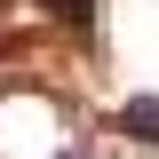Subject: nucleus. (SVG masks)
<instances>
[{
  "mask_svg": "<svg viewBox=\"0 0 159 159\" xmlns=\"http://www.w3.org/2000/svg\"><path fill=\"white\" fill-rule=\"evenodd\" d=\"M119 127H127L135 143H159V96H135L127 111H119Z\"/></svg>",
  "mask_w": 159,
  "mask_h": 159,
  "instance_id": "nucleus-1",
  "label": "nucleus"
},
{
  "mask_svg": "<svg viewBox=\"0 0 159 159\" xmlns=\"http://www.w3.org/2000/svg\"><path fill=\"white\" fill-rule=\"evenodd\" d=\"M64 159H80V151H64Z\"/></svg>",
  "mask_w": 159,
  "mask_h": 159,
  "instance_id": "nucleus-2",
  "label": "nucleus"
}]
</instances>
